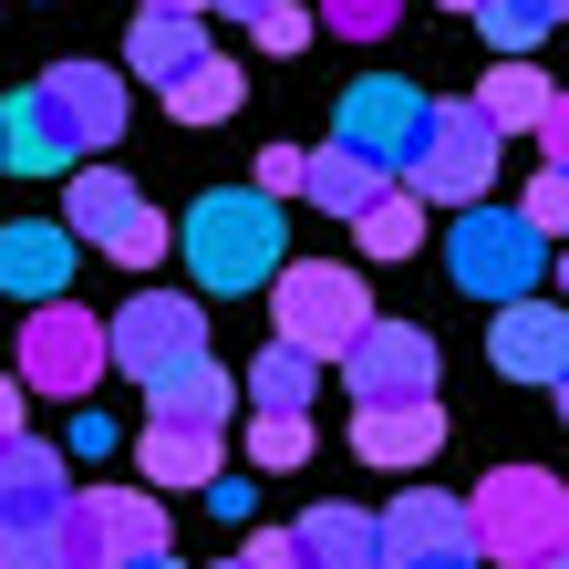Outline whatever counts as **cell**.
<instances>
[{"instance_id":"38","label":"cell","mask_w":569,"mask_h":569,"mask_svg":"<svg viewBox=\"0 0 569 569\" xmlns=\"http://www.w3.org/2000/svg\"><path fill=\"white\" fill-rule=\"evenodd\" d=\"M11 425H21V383L0 373V435H11Z\"/></svg>"},{"instance_id":"25","label":"cell","mask_w":569,"mask_h":569,"mask_svg":"<svg viewBox=\"0 0 569 569\" xmlns=\"http://www.w3.org/2000/svg\"><path fill=\"white\" fill-rule=\"evenodd\" d=\"M352 239H362V259H415V249H425V197H415L405 177H393V187L373 197V208L352 218Z\"/></svg>"},{"instance_id":"40","label":"cell","mask_w":569,"mask_h":569,"mask_svg":"<svg viewBox=\"0 0 569 569\" xmlns=\"http://www.w3.org/2000/svg\"><path fill=\"white\" fill-rule=\"evenodd\" d=\"M124 569H187V559L177 549H146V559H124Z\"/></svg>"},{"instance_id":"1","label":"cell","mask_w":569,"mask_h":569,"mask_svg":"<svg viewBox=\"0 0 569 569\" xmlns=\"http://www.w3.org/2000/svg\"><path fill=\"white\" fill-rule=\"evenodd\" d=\"M124 136V83L104 62H52L31 93L0 104V166L11 177H62V166L104 156Z\"/></svg>"},{"instance_id":"18","label":"cell","mask_w":569,"mask_h":569,"mask_svg":"<svg viewBox=\"0 0 569 569\" xmlns=\"http://www.w3.org/2000/svg\"><path fill=\"white\" fill-rule=\"evenodd\" d=\"M466 539V508H456V497H435V487H405V497H393V508L373 518V549L383 559H415V549H456ZM373 559V569H383Z\"/></svg>"},{"instance_id":"37","label":"cell","mask_w":569,"mask_h":569,"mask_svg":"<svg viewBox=\"0 0 569 569\" xmlns=\"http://www.w3.org/2000/svg\"><path fill=\"white\" fill-rule=\"evenodd\" d=\"M383 569H487V559L456 539V549H415V559H383Z\"/></svg>"},{"instance_id":"12","label":"cell","mask_w":569,"mask_h":569,"mask_svg":"<svg viewBox=\"0 0 569 569\" xmlns=\"http://www.w3.org/2000/svg\"><path fill=\"white\" fill-rule=\"evenodd\" d=\"M487 362L508 383H569V311L539 290H518V300H497V321H487Z\"/></svg>"},{"instance_id":"28","label":"cell","mask_w":569,"mask_h":569,"mask_svg":"<svg viewBox=\"0 0 569 569\" xmlns=\"http://www.w3.org/2000/svg\"><path fill=\"white\" fill-rule=\"evenodd\" d=\"M300 456H311V415L259 405V415H249V466H259V477H280V466H300Z\"/></svg>"},{"instance_id":"13","label":"cell","mask_w":569,"mask_h":569,"mask_svg":"<svg viewBox=\"0 0 569 569\" xmlns=\"http://www.w3.org/2000/svg\"><path fill=\"white\" fill-rule=\"evenodd\" d=\"M446 446V405L435 393H393V405H352V456L383 466V477H415V466Z\"/></svg>"},{"instance_id":"43","label":"cell","mask_w":569,"mask_h":569,"mask_svg":"<svg viewBox=\"0 0 569 569\" xmlns=\"http://www.w3.org/2000/svg\"><path fill=\"white\" fill-rule=\"evenodd\" d=\"M218 569H249V559H218Z\"/></svg>"},{"instance_id":"30","label":"cell","mask_w":569,"mask_h":569,"mask_svg":"<svg viewBox=\"0 0 569 569\" xmlns=\"http://www.w3.org/2000/svg\"><path fill=\"white\" fill-rule=\"evenodd\" d=\"M166 249H177V228H166L156 208H136V218H124L114 239H104V259H114V270H156Z\"/></svg>"},{"instance_id":"19","label":"cell","mask_w":569,"mask_h":569,"mask_svg":"<svg viewBox=\"0 0 569 569\" xmlns=\"http://www.w3.org/2000/svg\"><path fill=\"white\" fill-rule=\"evenodd\" d=\"M136 466H146L156 487H208V477H218V425L146 415V435H136Z\"/></svg>"},{"instance_id":"32","label":"cell","mask_w":569,"mask_h":569,"mask_svg":"<svg viewBox=\"0 0 569 569\" xmlns=\"http://www.w3.org/2000/svg\"><path fill=\"white\" fill-rule=\"evenodd\" d=\"M518 218L539 228V239H559V228H569V166H539V177H528V208Z\"/></svg>"},{"instance_id":"23","label":"cell","mask_w":569,"mask_h":569,"mask_svg":"<svg viewBox=\"0 0 569 569\" xmlns=\"http://www.w3.org/2000/svg\"><path fill=\"white\" fill-rule=\"evenodd\" d=\"M290 539H300V569H373V559H383V549H373V518L342 508V497H331V508H311Z\"/></svg>"},{"instance_id":"31","label":"cell","mask_w":569,"mask_h":569,"mask_svg":"<svg viewBox=\"0 0 569 569\" xmlns=\"http://www.w3.org/2000/svg\"><path fill=\"white\" fill-rule=\"evenodd\" d=\"M249 42L259 52H300V42H311V11H300V0H259V11H249Z\"/></svg>"},{"instance_id":"8","label":"cell","mask_w":569,"mask_h":569,"mask_svg":"<svg viewBox=\"0 0 569 569\" xmlns=\"http://www.w3.org/2000/svg\"><path fill=\"white\" fill-rule=\"evenodd\" d=\"M52 539L73 569H124V559L166 549V487H83V497H62Z\"/></svg>"},{"instance_id":"4","label":"cell","mask_w":569,"mask_h":569,"mask_svg":"<svg viewBox=\"0 0 569 569\" xmlns=\"http://www.w3.org/2000/svg\"><path fill=\"white\" fill-rule=\"evenodd\" d=\"M446 270H456V290L466 300H518V290H539V270H549V239L528 228L518 208H497V197H466V208L446 218Z\"/></svg>"},{"instance_id":"20","label":"cell","mask_w":569,"mask_h":569,"mask_svg":"<svg viewBox=\"0 0 569 569\" xmlns=\"http://www.w3.org/2000/svg\"><path fill=\"white\" fill-rule=\"evenodd\" d=\"M166 93V114L177 124H228L239 114V93H249V73H239V52H197L177 83H156Z\"/></svg>"},{"instance_id":"24","label":"cell","mask_w":569,"mask_h":569,"mask_svg":"<svg viewBox=\"0 0 569 569\" xmlns=\"http://www.w3.org/2000/svg\"><path fill=\"white\" fill-rule=\"evenodd\" d=\"M62 177H73V208H62V228H73V239H93V249H104L114 228L146 208L136 177H114V166H62Z\"/></svg>"},{"instance_id":"9","label":"cell","mask_w":569,"mask_h":569,"mask_svg":"<svg viewBox=\"0 0 569 569\" xmlns=\"http://www.w3.org/2000/svg\"><path fill=\"white\" fill-rule=\"evenodd\" d=\"M197 352H208V311H197L187 290H136L104 321V373L156 383V373H177V362H197Z\"/></svg>"},{"instance_id":"41","label":"cell","mask_w":569,"mask_h":569,"mask_svg":"<svg viewBox=\"0 0 569 569\" xmlns=\"http://www.w3.org/2000/svg\"><path fill=\"white\" fill-rule=\"evenodd\" d=\"M146 11H197V0H146Z\"/></svg>"},{"instance_id":"15","label":"cell","mask_w":569,"mask_h":569,"mask_svg":"<svg viewBox=\"0 0 569 569\" xmlns=\"http://www.w3.org/2000/svg\"><path fill=\"white\" fill-rule=\"evenodd\" d=\"M73 228L62 218H11L0 228V290L11 300H52V290H73Z\"/></svg>"},{"instance_id":"22","label":"cell","mask_w":569,"mask_h":569,"mask_svg":"<svg viewBox=\"0 0 569 569\" xmlns=\"http://www.w3.org/2000/svg\"><path fill=\"white\" fill-rule=\"evenodd\" d=\"M197 52H208V21L197 11H136V31H124V62H136L146 83H177Z\"/></svg>"},{"instance_id":"26","label":"cell","mask_w":569,"mask_h":569,"mask_svg":"<svg viewBox=\"0 0 569 569\" xmlns=\"http://www.w3.org/2000/svg\"><path fill=\"white\" fill-rule=\"evenodd\" d=\"M249 393H259V405H290V415H311V393H321V362L300 352V342H270V352L249 362Z\"/></svg>"},{"instance_id":"42","label":"cell","mask_w":569,"mask_h":569,"mask_svg":"<svg viewBox=\"0 0 569 569\" xmlns=\"http://www.w3.org/2000/svg\"><path fill=\"white\" fill-rule=\"evenodd\" d=\"M446 11H477V0H446Z\"/></svg>"},{"instance_id":"29","label":"cell","mask_w":569,"mask_h":569,"mask_svg":"<svg viewBox=\"0 0 569 569\" xmlns=\"http://www.w3.org/2000/svg\"><path fill=\"white\" fill-rule=\"evenodd\" d=\"M393 11H405V0H321V11H311V31H331V42H383V31H393Z\"/></svg>"},{"instance_id":"34","label":"cell","mask_w":569,"mask_h":569,"mask_svg":"<svg viewBox=\"0 0 569 569\" xmlns=\"http://www.w3.org/2000/svg\"><path fill=\"white\" fill-rule=\"evenodd\" d=\"M259 197H300V146H270V156H259Z\"/></svg>"},{"instance_id":"10","label":"cell","mask_w":569,"mask_h":569,"mask_svg":"<svg viewBox=\"0 0 569 569\" xmlns=\"http://www.w3.org/2000/svg\"><path fill=\"white\" fill-rule=\"evenodd\" d=\"M342 383H352V405H393V393H435V331H415V321H362L342 352Z\"/></svg>"},{"instance_id":"33","label":"cell","mask_w":569,"mask_h":569,"mask_svg":"<svg viewBox=\"0 0 569 569\" xmlns=\"http://www.w3.org/2000/svg\"><path fill=\"white\" fill-rule=\"evenodd\" d=\"M249 497H259V477H208V518L239 528V518H249Z\"/></svg>"},{"instance_id":"35","label":"cell","mask_w":569,"mask_h":569,"mask_svg":"<svg viewBox=\"0 0 569 569\" xmlns=\"http://www.w3.org/2000/svg\"><path fill=\"white\" fill-rule=\"evenodd\" d=\"M239 559H249V569H300V539H290V528H259Z\"/></svg>"},{"instance_id":"7","label":"cell","mask_w":569,"mask_h":569,"mask_svg":"<svg viewBox=\"0 0 569 569\" xmlns=\"http://www.w3.org/2000/svg\"><path fill=\"white\" fill-rule=\"evenodd\" d=\"M259 290H270V321H280V342H300L311 362H331V352H342L362 321H373L362 280H352V270H331V259H280V270L259 280Z\"/></svg>"},{"instance_id":"6","label":"cell","mask_w":569,"mask_h":569,"mask_svg":"<svg viewBox=\"0 0 569 569\" xmlns=\"http://www.w3.org/2000/svg\"><path fill=\"white\" fill-rule=\"evenodd\" d=\"M497 156H508V136H497L477 104H425V136L405 156V187L425 197V208H466V197L497 187Z\"/></svg>"},{"instance_id":"27","label":"cell","mask_w":569,"mask_h":569,"mask_svg":"<svg viewBox=\"0 0 569 569\" xmlns=\"http://www.w3.org/2000/svg\"><path fill=\"white\" fill-rule=\"evenodd\" d=\"M559 11H569V0H477V21H487L497 52H539L559 31Z\"/></svg>"},{"instance_id":"21","label":"cell","mask_w":569,"mask_h":569,"mask_svg":"<svg viewBox=\"0 0 569 569\" xmlns=\"http://www.w3.org/2000/svg\"><path fill=\"white\" fill-rule=\"evenodd\" d=\"M146 415H177V425H228V415H239V383H228L218 362L197 352V362H177V373H156V383H146Z\"/></svg>"},{"instance_id":"36","label":"cell","mask_w":569,"mask_h":569,"mask_svg":"<svg viewBox=\"0 0 569 569\" xmlns=\"http://www.w3.org/2000/svg\"><path fill=\"white\" fill-rule=\"evenodd\" d=\"M73 456H114V425L93 415V405H73Z\"/></svg>"},{"instance_id":"11","label":"cell","mask_w":569,"mask_h":569,"mask_svg":"<svg viewBox=\"0 0 569 569\" xmlns=\"http://www.w3.org/2000/svg\"><path fill=\"white\" fill-rule=\"evenodd\" d=\"M425 104H435V93H415L405 73H362V83L342 93V114H331V136L362 146L383 177H405V156H415V136H425Z\"/></svg>"},{"instance_id":"16","label":"cell","mask_w":569,"mask_h":569,"mask_svg":"<svg viewBox=\"0 0 569 569\" xmlns=\"http://www.w3.org/2000/svg\"><path fill=\"white\" fill-rule=\"evenodd\" d=\"M466 104H477V114L497 124V136H539L559 93H549V73H539V62H528V52H497V62H487V83L466 93Z\"/></svg>"},{"instance_id":"17","label":"cell","mask_w":569,"mask_h":569,"mask_svg":"<svg viewBox=\"0 0 569 569\" xmlns=\"http://www.w3.org/2000/svg\"><path fill=\"white\" fill-rule=\"evenodd\" d=\"M383 187H393V177H383V166L362 156V146H342V136H331L321 156H300V197H311L321 218H362Z\"/></svg>"},{"instance_id":"3","label":"cell","mask_w":569,"mask_h":569,"mask_svg":"<svg viewBox=\"0 0 569 569\" xmlns=\"http://www.w3.org/2000/svg\"><path fill=\"white\" fill-rule=\"evenodd\" d=\"M466 508V549H477L487 569H518L539 549H569V487L549 477V466H497V477L477 497H456Z\"/></svg>"},{"instance_id":"2","label":"cell","mask_w":569,"mask_h":569,"mask_svg":"<svg viewBox=\"0 0 569 569\" xmlns=\"http://www.w3.org/2000/svg\"><path fill=\"white\" fill-rule=\"evenodd\" d=\"M177 249H187V270H197V290L208 300H239V290H259L290 259V228H280V197H259V187H208L187 208V228H177Z\"/></svg>"},{"instance_id":"14","label":"cell","mask_w":569,"mask_h":569,"mask_svg":"<svg viewBox=\"0 0 569 569\" xmlns=\"http://www.w3.org/2000/svg\"><path fill=\"white\" fill-rule=\"evenodd\" d=\"M62 497H73V477H62V446H42V435H0V528H42L62 518Z\"/></svg>"},{"instance_id":"5","label":"cell","mask_w":569,"mask_h":569,"mask_svg":"<svg viewBox=\"0 0 569 569\" xmlns=\"http://www.w3.org/2000/svg\"><path fill=\"white\" fill-rule=\"evenodd\" d=\"M21 393H52V405H73V393L104 383V321L83 311L73 290L52 300H21Z\"/></svg>"},{"instance_id":"39","label":"cell","mask_w":569,"mask_h":569,"mask_svg":"<svg viewBox=\"0 0 569 569\" xmlns=\"http://www.w3.org/2000/svg\"><path fill=\"white\" fill-rule=\"evenodd\" d=\"M197 11H218V21H249V11H259V0H197Z\"/></svg>"}]
</instances>
